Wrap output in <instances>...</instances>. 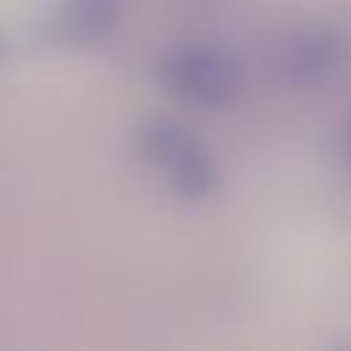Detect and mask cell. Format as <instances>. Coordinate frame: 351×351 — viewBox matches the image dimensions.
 I'll return each mask as SVG.
<instances>
[{
  "instance_id": "cell-6",
  "label": "cell",
  "mask_w": 351,
  "mask_h": 351,
  "mask_svg": "<svg viewBox=\"0 0 351 351\" xmlns=\"http://www.w3.org/2000/svg\"><path fill=\"white\" fill-rule=\"evenodd\" d=\"M0 52H3V41H0Z\"/></svg>"
},
{
  "instance_id": "cell-4",
  "label": "cell",
  "mask_w": 351,
  "mask_h": 351,
  "mask_svg": "<svg viewBox=\"0 0 351 351\" xmlns=\"http://www.w3.org/2000/svg\"><path fill=\"white\" fill-rule=\"evenodd\" d=\"M118 19V0H66L55 19V38L63 44H93Z\"/></svg>"
},
{
  "instance_id": "cell-3",
  "label": "cell",
  "mask_w": 351,
  "mask_h": 351,
  "mask_svg": "<svg viewBox=\"0 0 351 351\" xmlns=\"http://www.w3.org/2000/svg\"><path fill=\"white\" fill-rule=\"evenodd\" d=\"M346 58V36L335 25L304 22L282 30L269 47V69L277 82L310 90L332 80Z\"/></svg>"
},
{
  "instance_id": "cell-2",
  "label": "cell",
  "mask_w": 351,
  "mask_h": 351,
  "mask_svg": "<svg viewBox=\"0 0 351 351\" xmlns=\"http://www.w3.org/2000/svg\"><path fill=\"white\" fill-rule=\"evenodd\" d=\"M156 74L167 93L206 110L228 107L244 82L241 63L225 47L208 41H186L170 47L159 58Z\"/></svg>"
},
{
  "instance_id": "cell-1",
  "label": "cell",
  "mask_w": 351,
  "mask_h": 351,
  "mask_svg": "<svg viewBox=\"0 0 351 351\" xmlns=\"http://www.w3.org/2000/svg\"><path fill=\"white\" fill-rule=\"evenodd\" d=\"M134 148L140 159L159 173L170 192L184 200H206L219 186V170L211 151L178 121H143L134 132Z\"/></svg>"
},
{
  "instance_id": "cell-5",
  "label": "cell",
  "mask_w": 351,
  "mask_h": 351,
  "mask_svg": "<svg viewBox=\"0 0 351 351\" xmlns=\"http://www.w3.org/2000/svg\"><path fill=\"white\" fill-rule=\"evenodd\" d=\"M343 145H346V156H348V162H351V126L346 129V140H343Z\"/></svg>"
}]
</instances>
